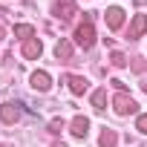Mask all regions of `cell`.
Segmentation results:
<instances>
[{"instance_id": "cell-14", "label": "cell", "mask_w": 147, "mask_h": 147, "mask_svg": "<svg viewBox=\"0 0 147 147\" xmlns=\"http://www.w3.org/2000/svg\"><path fill=\"white\" fill-rule=\"evenodd\" d=\"M15 35L23 38V40H32V38H35V29H32L29 23H20V26H15Z\"/></svg>"}, {"instance_id": "cell-17", "label": "cell", "mask_w": 147, "mask_h": 147, "mask_svg": "<svg viewBox=\"0 0 147 147\" xmlns=\"http://www.w3.org/2000/svg\"><path fill=\"white\" fill-rule=\"evenodd\" d=\"M136 127H138L141 133H147V115H138V118H136Z\"/></svg>"}, {"instance_id": "cell-6", "label": "cell", "mask_w": 147, "mask_h": 147, "mask_svg": "<svg viewBox=\"0 0 147 147\" xmlns=\"http://www.w3.org/2000/svg\"><path fill=\"white\" fill-rule=\"evenodd\" d=\"M144 32H147V18H144V15H136V18H133V23H130L127 38H130V40H136V38H141Z\"/></svg>"}, {"instance_id": "cell-4", "label": "cell", "mask_w": 147, "mask_h": 147, "mask_svg": "<svg viewBox=\"0 0 147 147\" xmlns=\"http://www.w3.org/2000/svg\"><path fill=\"white\" fill-rule=\"evenodd\" d=\"M104 18H107V26H110V29H121V23H124V9H121V6H110V9L104 12Z\"/></svg>"}, {"instance_id": "cell-1", "label": "cell", "mask_w": 147, "mask_h": 147, "mask_svg": "<svg viewBox=\"0 0 147 147\" xmlns=\"http://www.w3.org/2000/svg\"><path fill=\"white\" fill-rule=\"evenodd\" d=\"M75 43L84 46V49H90V46L95 43V29H92V20H90V18H87L84 23H78V29H75Z\"/></svg>"}, {"instance_id": "cell-20", "label": "cell", "mask_w": 147, "mask_h": 147, "mask_svg": "<svg viewBox=\"0 0 147 147\" xmlns=\"http://www.w3.org/2000/svg\"><path fill=\"white\" fill-rule=\"evenodd\" d=\"M0 38H3V29H0Z\"/></svg>"}, {"instance_id": "cell-16", "label": "cell", "mask_w": 147, "mask_h": 147, "mask_svg": "<svg viewBox=\"0 0 147 147\" xmlns=\"http://www.w3.org/2000/svg\"><path fill=\"white\" fill-rule=\"evenodd\" d=\"M61 130H63V121L61 118H52L49 121V133H61Z\"/></svg>"}, {"instance_id": "cell-19", "label": "cell", "mask_w": 147, "mask_h": 147, "mask_svg": "<svg viewBox=\"0 0 147 147\" xmlns=\"http://www.w3.org/2000/svg\"><path fill=\"white\" fill-rule=\"evenodd\" d=\"M52 147H66V144H63V141H55V144H52Z\"/></svg>"}, {"instance_id": "cell-18", "label": "cell", "mask_w": 147, "mask_h": 147, "mask_svg": "<svg viewBox=\"0 0 147 147\" xmlns=\"http://www.w3.org/2000/svg\"><path fill=\"white\" fill-rule=\"evenodd\" d=\"M133 3H136V6H147V0H133Z\"/></svg>"}, {"instance_id": "cell-10", "label": "cell", "mask_w": 147, "mask_h": 147, "mask_svg": "<svg viewBox=\"0 0 147 147\" xmlns=\"http://www.w3.org/2000/svg\"><path fill=\"white\" fill-rule=\"evenodd\" d=\"M72 15H75V3H69V0H63V3H55V18L69 20Z\"/></svg>"}, {"instance_id": "cell-15", "label": "cell", "mask_w": 147, "mask_h": 147, "mask_svg": "<svg viewBox=\"0 0 147 147\" xmlns=\"http://www.w3.org/2000/svg\"><path fill=\"white\" fill-rule=\"evenodd\" d=\"M110 63H113V66H127V58H124L121 52H113V55H110Z\"/></svg>"}, {"instance_id": "cell-8", "label": "cell", "mask_w": 147, "mask_h": 147, "mask_svg": "<svg viewBox=\"0 0 147 147\" xmlns=\"http://www.w3.org/2000/svg\"><path fill=\"white\" fill-rule=\"evenodd\" d=\"M32 87H35L38 92H46V90L52 87V78H49V72H43V69L32 72Z\"/></svg>"}, {"instance_id": "cell-2", "label": "cell", "mask_w": 147, "mask_h": 147, "mask_svg": "<svg viewBox=\"0 0 147 147\" xmlns=\"http://www.w3.org/2000/svg\"><path fill=\"white\" fill-rule=\"evenodd\" d=\"M113 110H115L118 115H130V113H136V110H138V104H136L127 92H118V95L113 98Z\"/></svg>"}, {"instance_id": "cell-13", "label": "cell", "mask_w": 147, "mask_h": 147, "mask_svg": "<svg viewBox=\"0 0 147 147\" xmlns=\"http://www.w3.org/2000/svg\"><path fill=\"white\" fill-rule=\"evenodd\" d=\"M92 107L101 113V110H107V90H95L92 92Z\"/></svg>"}, {"instance_id": "cell-7", "label": "cell", "mask_w": 147, "mask_h": 147, "mask_svg": "<svg viewBox=\"0 0 147 147\" xmlns=\"http://www.w3.org/2000/svg\"><path fill=\"white\" fill-rule=\"evenodd\" d=\"M66 84H69V92H72V95H84V92L90 90V81L81 78V75H69Z\"/></svg>"}, {"instance_id": "cell-21", "label": "cell", "mask_w": 147, "mask_h": 147, "mask_svg": "<svg viewBox=\"0 0 147 147\" xmlns=\"http://www.w3.org/2000/svg\"><path fill=\"white\" fill-rule=\"evenodd\" d=\"M0 147H9V144H0Z\"/></svg>"}, {"instance_id": "cell-3", "label": "cell", "mask_w": 147, "mask_h": 147, "mask_svg": "<svg viewBox=\"0 0 147 147\" xmlns=\"http://www.w3.org/2000/svg\"><path fill=\"white\" fill-rule=\"evenodd\" d=\"M69 133L75 136V138H87V133H90V118L75 115V118H72V124H69Z\"/></svg>"}, {"instance_id": "cell-9", "label": "cell", "mask_w": 147, "mask_h": 147, "mask_svg": "<svg viewBox=\"0 0 147 147\" xmlns=\"http://www.w3.org/2000/svg\"><path fill=\"white\" fill-rule=\"evenodd\" d=\"M40 52H43V43L38 40V38H32V40H23V58H40Z\"/></svg>"}, {"instance_id": "cell-22", "label": "cell", "mask_w": 147, "mask_h": 147, "mask_svg": "<svg viewBox=\"0 0 147 147\" xmlns=\"http://www.w3.org/2000/svg\"><path fill=\"white\" fill-rule=\"evenodd\" d=\"M144 92H147V84H144Z\"/></svg>"}, {"instance_id": "cell-12", "label": "cell", "mask_w": 147, "mask_h": 147, "mask_svg": "<svg viewBox=\"0 0 147 147\" xmlns=\"http://www.w3.org/2000/svg\"><path fill=\"white\" fill-rule=\"evenodd\" d=\"M98 144H101V147H115V144H118V133H115V130H110V127H104V133H101Z\"/></svg>"}, {"instance_id": "cell-11", "label": "cell", "mask_w": 147, "mask_h": 147, "mask_svg": "<svg viewBox=\"0 0 147 147\" xmlns=\"http://www.w3.org/2000/svg\"><path fill=\"white\" fill-rule=\"evenodd\" d=\"M55 58H58V61H69V58H72V43H69V40H58Z\"/></svg>"}, {"instance_id": "cell-5", "label": "cell", "mask_w": 147, "mask_h": 147, "mask_svg": "<svg viewBox=\"0 0 147 147\" xmlns=\"http://www.w3.org/2000/svg\"><path fill=\"white\" fill-rule=\"evenodd\" d=\"M20 118V107L18 104H0V121L3 124H15Z\"/></svg>"}]
</instances>
